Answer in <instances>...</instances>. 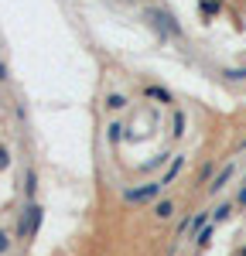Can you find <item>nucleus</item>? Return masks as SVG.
Masks as SVG:
<instances>
[{
	"label": "nucleus",
	"mask_w": 246,
	"mask_h": 256,
	"mask_svg": "<svg viewBox=\"0 0 246 256\" xmlns=\"http://www.w3.org/2000/svg\"><path fill=\"white\" fill-rule=\"evenodd\" d=\"M161 188H164L161 181H150V184H144V188H134V192H126V195H123V202H134V205H137V202H147V198L158 195Z\"/></svg>",
	"instance_id": "obj_1"
},
{
	"label": "nucleus",
	"mask_w": 246,
	"mask_h": 256,
	"mask_svg": "<svg viewBox=\"0 0 246 256\" xmlns=\"http://www.w3.org/2000/svg\"><path fill=\"white\" fill-rule=\"evenodd\" d=\"M38 226H41V208L31 205V208H28V218H20V236H34Z\"/></svg>",
	"instance_id": "obj_2"
},
{
	"label": "nucleus",
	"mask_w": 246,
	"mask_h": 256,
	"mask_svg": "<svg viewBox=\"0 0 246 256\" xmlns=\"http://www.w3.org/2000/svg\"><path fill=\"white\" fill-rule=\"evenodd\" d=\"M229 178H232V164L219 171V178H216V184H212V192H219V188H226V181H229Z\"/></svg>",
	"instance_id": "obj_3"
},
{
	"label": "nucleus",
	"mask_w": 246,
	"mask_h": 256,
	"mask_svg": "<svg viewBox=\"0 0 246 256\" xmlns=\"http://www.w3.org/2000/svg\"><path fill=\"white\" fill-rule=\"evenodd\" d=\"M171 212H174L171 202H161V205H158V218H171Z\"/></svg>",
	"instance_id": "obj_4"
},
{
	"label": "nucleus",
	"mask_w": 246,
	"mask_h": 256,
	"mask_svg": "<svg viewBox=\"0 0 246 256\" xmlns=\"http://www.w3.org/2000/svg\"><path fill=\"white\" fill-rule=\"evenodd\" d=\"M178 171H182V158H174V164H171V171L164 174V181H161V184H168V181H171V178L178 174Z\"/></svg>",
	"instance_id": "obj_5"
},
{
	"label": "nucleus",
	"mask_w": 246,
	"mask_h": 256,
	"mask_svg": "<svg viewBox=\"0 0 246 256\" xmlns=\"http://www.w3.org/2000/svg\"><path fill=\"white\" fill-rule=\"evenodd\" d=\"M106 106H113V110H120V106H126V99H123V96H110V99H106Z\"/></svg>",
	"instance_id": "obj_6"
},
{
	"label": "nucleus",
	"mask_w": 246,
	"mask_h": 256,
	"mask_svg": "<svg viewBox=\"0 0 246 256\" xmlns=\"http://www.w3.org/2000/svg\"><path fill=\"white\" fill-rule=\"evenodd\" d=\"M182 130H184V116L178 113V116H174V134H182Z\"/></svg>",
	"instance_id": "obj_7"
},
{
	"label": "nucleus",
	"mask_w": 246,
	"mask_h": 256,
	"mask_svg": "<svg viewBox=\"0 0 246 256\" xmlns=\"http://www.w3.org/2000/svg\"><path fill=\"white\" fill-rule=\"evenodd\" d=\"M226 216H229V205H222V208H216V222H222Z\"/></svg>",
	"instance_id": "obj_8"
},
{
	"label": "nucleus",
	"mask_w": 246,
	"mask_h": 256,
	"mask_svg": "<svg viewBox=\"0 0 246 256\" xmlns=\"http://www.w3.org/2000/svg\"><path fill=\"white\" fill-rule=\"evenodd\" d=\"M7 164H10V158H7V150H4V147H0V171H4V168H7Z\"/></svg>",
	"instance_id": "obj_9"
},
{
	"label": "nucleus",
	"mask_w": 246,
	"mask_h": 256,
	"mask_svg": "<svg viewBox=\"0 0 246 256\" xmlns=\"http://www.w3.org/2000/svg\"><path fill=\"white\" fill-rule=\"evenodd\" d=\"M4 250H7V236L0 232V253H4Z\"/></svg>",
	"instance_id": "obj_10"
},
{
	"label": "nucleus",
	"mask_w": 246,
	"mask_h": 256,
	"mask_svg": "<svg viewBox=\"0 0 246 256\" xmlns=\"http://www.w3.org/2000/svg\"><path fill=\"white\" fill-rule=\"evenodd\" d=\"M243 256H246V250H243Z\"/></svg>",
	"instance_id": "obj_11"
}]
</instances>
